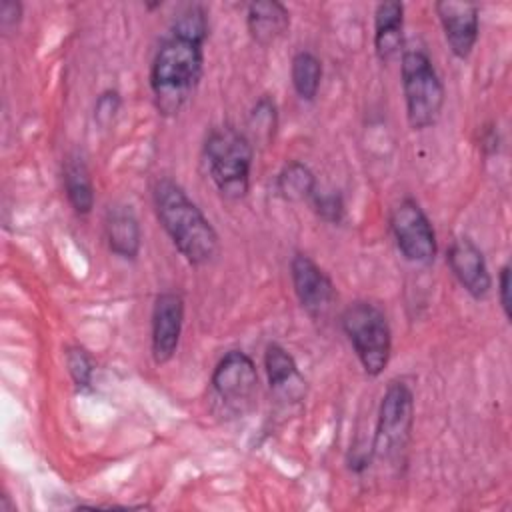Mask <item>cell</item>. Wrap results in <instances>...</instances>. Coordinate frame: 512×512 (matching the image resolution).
I'll list each match as a JSON object with an SVG mask.
<instances>
[{
	"mask_svg": "<svg viewBox=\"0 0 512 512\" xmlns=\"http://www.w3.org/2000/svg\"><path fill=\"white\" fill-rule=\"evenodd\" d=\"M264 370L270 390L284 402H298L306 396V380L294 356L282 344H268L264 350Z\"/></svg>",
	"mask_w": 512,
	"mask_h": 512,
	"instance_id": "4fadbf2b",
	"label": "cell"
},
{
	"mask_svg": "<svg viewBox=\"0 0 512 512\" xmlns=\"http://www.w3.org/2000/svg\"><path fill=\"white\" fill-rule=\"evenodd\" d=\"M498 130L494 126H484L482 132H480V150L486 152V154H494L498 150Z\"/></svg>",
	"mask_w": 512,
	"mask_h": 512,
	"instance_id": "484cf974",
	"label": "cell"
},
{
	"mask_svg": "<svg viewBox=\"0 0 512 512\" xmlns=\"http://www.w3.org/2000/svg\"><path fill=\"white\" fill-rule=\"evenodd\" d=\"M340 326L368 376H380L390 362L392 330L378 304L356 300L340 316Z\"/></svg>",
	"mask_w": 512,
	"mask_h": 512,
	"instance_id": "277c9868",
	"label": "cell"
},
{
	"mask_svg": "<svg viewBox=\"0 0 512 512\" xmlns=\"http://www.w3.org/2000/svg\"><path fill=\"white\" fill-rule=\"evenodd\" d=\"M498 300H500V306H502V312L506 316V320L512 318V312H510V264H504L498 272Z\"/></svg>",
	"mask_w": 512,
	"mask_h": 512,
	"instance_id": "d4e9b609",
	"label": "cell"
},
{
	"mask_svg": "<svg viewBox=\"0 0 512 512\" xmlns=\"http://www.w3.org/2000/svg\"><path fill=\"white\" fill-rule=\"evenodd\" d=\"M68 374L78 390H88L94 378V362L82 346H68L64 352Z\"/></svg>",
	"mask_w": 512,
	"mask_h": 512,
	"instance_id": "44dd1931",
	"label": "cell"
},
{
	"mask_svg": "<svg viewBox=\"0 0 512 512\" xmlns=\"http://www.w3.org/2000/svg\"><path fill=\"white\" fill-rule=\"evenodd\" d=\"M290 278L300 306L312 318L326 316L336 300V288L330 276L308 254L298 252L290 260Z\"/></svg>",
	"mask_w": 512,
	"mask_h": 512,
	"instance_id": "9c48e42d",
	"label": "cell"
},
{
	"mask_svg": "<svg viewBox=\"0 0 512 512\" xmlns=\"http://www.w3.org/2000/svg\"><path fill=\"white\" fill-rule=\"evenodd\" d=\"M390 230L400 254L420 266L434 262L438 252L436 232L426 212L414 198L400 200L390 212Z\"/></svg>",
	"mask_w": 512,
	"mask_h": 512,
	"instance_id": "52a82bcc",
	"label": "cell"
},
{
	"mask_svg": "<svg viewBox=\"0 0 512 512\" xmlns=\"http://www.w3.org/2000/svg\"><path fill=\"white\" fill-rule=\"evenodd\" d=\"M278 124V114H276V104L272 98L262 96L250 110L248 126L254 132V136L262 142H270L274 138Z\"/></svg>",
	"mask_w": 512,
	"mask_h": 512,
	"instance_id": "ffe728a7",
	"label": "cell"
},
{
	"mask_svg": "<svg viewBox=\"0 0 512 512\" xmlns=\"http://www.w3.org/2000/svg\"><path fill=\"white\" fill-rule=\"evenodd\" d=\"M246 28L260 46H270L290 28V12L282 2L258 0L246 6Z\"/></svg>",
	"mask_w": 512,
	"mask_h": 512,
	"instance_id": "9a60e30c",
	"label": "cell"
},
{
	"mask_svg": "<svg viewBox=\"0 0 512 512\" xmlns=\"http://www.w3.org/2000/svg\"><path fill=\"white\" fill-rule=\"evenodd\" d=\"M290 78H292L294 92L302 100L312 102L320 90V80H322L320 58L310 50L296 52L290 64Z\"/></svg>",
	"mask_w": 512,
	"mask_h": 512,
	"instance_id": "d6986e66",
	"label": "cell"
},
{
	"mask_svg": "<svg viewBox=\"0 0 512 512\" xmlns=\"http://www.w3.org/2000/svg\"><path fill=\"white\" fill-rule=\"evenodd\" d=\"M206 172L226 200H242L250 188L254 144L248 134L224 124L206 134L202 146Z\"/></svg>",
	"mask_w": 512,
	"mask_h": 512,
	"instance_id": "3957f363",
	"label": "cell"
},
{
	"mask_svg": "<svg viewBox=\"0 0 512 512\" xmlns=\"http://www.w3.org/2000/svg\"><path fill=\"white\" fill-rule=\"evenodd\" d=\"M434 10L440 20L450 52L456 58L466 60L478 42V32H480L478 6L472 2L440 0L434 4Z\"/></svg>",
	"mask_w": 512,
	"mask_h": 512,
	"instance_id": "8fae6325",
	"label": "cell"
},
{
	"mask_svg": "<svg viewBox=\"0 0 512 512\" xmlns=\"http://www.w3.org/2000/svg\"><path fill=\"white\" fill-rule=\"evenodd\" d=\"M218 400L234 410L244 412L258 390V370L254 360L242 350H228L214 366L210 380Z\"/></svg>",
	"mask_w": 512,
	"mask_h": 512,
	"instance_id": "ba28073f",
	"label": "cell"
},
{
	"mask_svg": "<svg viewBox=\"0 0 512 512\" xmlns=\"http://www.w3.org/2000/svg\"><path fill=\"white\" fill-rule=\"evenodd\" d=\"M64 192L76 214L88 216L94 208V184L84 158L78 152L66 156L62 166Z\"/></svg>",
	"mask_w": 512,
	"mask_h": 512,
	"instance_id": "e0dca14e",
	"label": "cell"
},
{
	"mask_svg": "<svg viewBox=\"0 0 512 512\" xmlns=\"http://www.w3.org/2000/svg\"><path fill=\"white\" fill-rule=\"evenodd\" d=\"M414 394L402 380H392L380 400L372 454L390 464H402L412 438Z\"/></svg>",
	"mask_w": 512,
	"mask_h": 512,
	"instance_id": "8992f818",
	"label": "cell"
},
{
	"mask_svg": "<svg viewBox=\"0 0 512 512\" xmlns=\"http://www.w3.org/2000/svg\"><path fill=\"white\" fill-rule=\"evenodd\" d=\"M152 202L158 222L188 264L204 266L216 258L218 232L176 180L158 178L152 188Z\"/></svg>",
	"mask_w": 512,
	"mask_h": 512,
	"instance_id": "7a4b0ae2",
	"label": "cell"
},
{
	"mask_svg": "<svg viewBox=\"0 0 512 512\" xmlns=\"http://www.w3.org/2000/svg\"><path fill=\"white\" fill-rule=\"evenodd\" d=\"M400 80L410 128L424 130L436 124L444 106V84L422 48L402 52Z\"/></svg>",
	"mask_w": 512,
	"mask_h": 512,
	"instance_id": "5b68a950",
	"label": "cell"
},
{
	"mask_svg": "<svg viewBox=\"0 0 512 512\" xmlns=\"http://www.w3.org/2000/svg\"><path fill=\"white\" fill-rule=\"evenodd\" d=\"M120 106H122V98H120V92L118 90H104L100 92V96L96 98L94 102V120L100 128H108L116 114L120 112Z\"/></svg>",
	"mask_w": 512,
	"mask_h": 512,
	"instance_id": "603a6c76",
	"label": "cell"
},
{
	"mask_svg": "<svg viewBox=\"0 0 512 512\" xmlns=\"http://www.w3.org/2000/svg\"><path fill=\"white\" fill-rule=\"evenodd\" d=\"M318 190L314 172L300 160H290L276 176V192L286 202H310Z\"/></svg>",
	"mask_w": 512,
	"mask_h": 512,
	"instance_id": "ac0fdd59",
	"label": "cell"
},
{
	"mask_svg": "<svg viewBox=\"0 0 512 512\" xmlns=\"http://www.w3.org/2000/svg\"><path fill=\"white\" fill-rule=\"evenodd\" d=\"M404 44V4L380 2L374 10V52L382 62L396 58Z\"/></svg>",
	"mask_w": 512,
	"mask_h": 512,
	"instance_id": "2e32d148",
	"label": "cell"
},
{
	"mask_svg": "<svg viewBox=\"0 0 512 512\" xmlns=\"http://www.w3.org/2000/svg\"><path fill=\"white\" fill-rule=\"evenodd\" d=\"M104 236L112 254L136 260L142 248V228L136 212L128 204H110L104 214Z\"/></svg>",
	"mask_w": 512,
	"mask_h": 512,
	"instance_id": "5bb4252c",
	"label": "cell"
},
{
	"mask_svg": "<svg viewBox=\"0 0 512 512\" xmlns=\"http://www.w3.org/2000/svg\"><path fill=\"white\" fill-rule=\"evenodd\" d=\"M22 14H24V6L18 0H2L0 2V28L8 34L12 30H16L22 22Z\"/></svg>",
	"mask_w": 512,
	"mask_h": 512,
	"instance_id": "cb8c5ba5",
	"label": "cell"
},
{
	"mask_svg": "<svg viewBox=\"0 0 512 512\" xmlns=\"http://www.w3.org/2000/svg\"><path fill=\"white\" fill-rule=\"evenodd\" d=\"M184 326V298L178 292H162L152 308V358L158 366L172 360Z\"/></svg>",
	"mask_w": 512,
	"mask_h": 512,
	"instance_id": "30bf717a",
	"label": "cell"
},
{
	"mask_svg": "<svg viewBox=\"0 0 512 512\" xmlns=\"http://www.w3.org/2000/svg\"><path fill=\"white\" fill-rule=\"evenodd\" d=\"M446 262L458 284L474 298L482 300L490 294L492 276L488 272L482 250L468 236H458L446 250Z\"/></svg>",
	"mask_w": 512,
	"mask_h": 512,
	"instance_id": "7c38bea8",
	"label": "cell"
},
{
	"mask_svg": "<svg viewBox=\"0 0 512 512\" xmlns=\"http://www.w3.org/2000/svg\"><path fill=\"white\" fill-rule=\"evenodd\" d=\"M312 210L326 224H340L346 214V204L340 192L336 190H316L310 198Z\"/></svg>",
	"mask_w": 512,
	"mask_h": 512,
	"instance_id": "7402d4cb",
	"label": "cell"
},
{
	"mask_svg": "<svg viewBox=\"0 0 512 512\" xmlns=\"http://www.w3.org/2000/svg\"><path fill=\"white\" fill-rule=\"evenodd\" d=\"M208 14L202 4H186L172 20L150 64V92L162 116H176L192 98L204 70Z\"/></svg>",
	"mask_w": 512,
	"mask_h": 512,
	"instance_id": "6da1fadb",
	"label": "cell"
}]
</instances>
